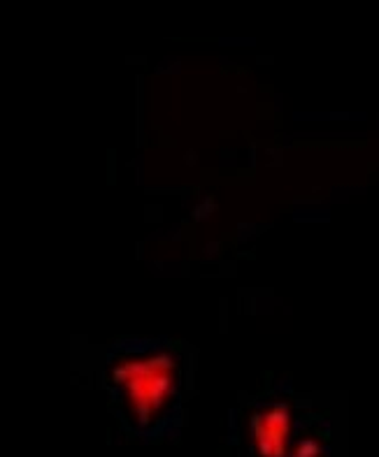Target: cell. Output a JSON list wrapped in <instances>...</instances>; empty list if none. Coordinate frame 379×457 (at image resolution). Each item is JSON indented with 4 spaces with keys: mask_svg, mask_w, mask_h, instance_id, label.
<instances>
[{
    "mask_svg": "<svg viewBox=\"0 0 379 457\" xmlns=\"http://www.w3.org/2000/svg\"><path fill=\"white\" fill-rule=\"evenodd\" d=\"M257 457H328V429L298 420L289 404L265 406L251 420Z\"/></svg>",
    "mask_w": 379,
    "mask_h": 457,
    "instance_id": "cell-2",
    "label": "cell"
},
{
    "mask_svg": "<svg viewBox=\"0 0 379 457\" xmlns=\"http://www.w3.org/2000/svg\"><path fill=\"white\" fill-rule=\"evenodd\" d=\"M112 386L131 420L152 428L175 397V360L165 351H122L112 365Z\"/></svg>",
    "mask_w": 379,
    "mask_h": 457,
    "instance_id": "cell-1",
    "label": "cell"
}]
</instances>
